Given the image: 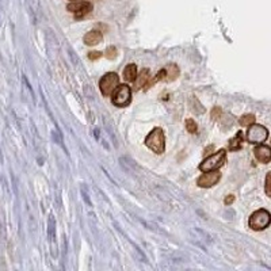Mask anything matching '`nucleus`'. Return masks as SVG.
I'll use <instances>...</instances> for the list:
<instances>
[{"instance_id": "obj_1", "label": "nucleus", "mask_w": 271, "mask_h": 271, "mask_svg": "<svg viewBox=\"0 0 271 271\" xmlns=\"http://www.w3.org/2000/svg\"><path fill=\"white\" fill-rule=\"evenodd\" d=\"M145 145L156 153H163L166 148V136L160 127L153 129L145 139Z\"/></svg>"}, {"instance_id": "obj_2", "label": "nucleus", "mask_w": 271, "mask_h": 271, "mask_svg": "<svg viewBox=\"0 0 271 271\" xmlns=\"http://www.w3.org/2000/svg\"><path fill=\"white\" fill-rule=\"evenodd\" d=\"M271 223V214L265 209H259V210L253 211L252 216L250 217V228L253 230H263L266 229Z\"/></svg>"}, {"instance_id": "obj_3", "label": "nucleus", "mask_w": 271, "mask_h": 271, "mask_svg": "<svg viewBox=\"0 0 271 271\" xmlns=\"http://www.w3.org/2000/svg\"><path fill=\"white\" fill-rule=\"evenodd\" d=\"M225 159H227V152L224 149H220L218 152H216L214 155L206 157L204 162L201 163L199 166V169L202 172H208V171H214V169L220 168L225 163Z\"/></svg>"}, {"instance_id": "obj_4", "label": "nucleus", "mask_w": 271, "mask_h": 271, "mask_svg": "<svg viewBox=\"0 0 271 271\" xmlns=\"http://www.w3.org/2000/svg\"><path fill=\"white\" fill-rule=\"evenodd\" d=\"M118 83H120V78H118L117 73H106V75L101 79V82H99V87H101V91H102L103 95H104V97L111 95L115 91V88L118 87Z\"/></svg>"}, {"instance_id": "obj_5", "label": "nucleus", "mask_w": 271, "mask_h": 271, "mask_svg": "<svg viewBox=\"0 0 271 271\" xmlns=\"http://www.w3.org/2000/svg\"><path fill=\"white\" fill-rule=\"evenodd\" d=\"M269 137V130L262 125L252 124L247 132V141L251 144H262Z\"/></svg>"}, {"instance_id": "obj_6", "label": "nucleus", "mask_w": 271, "mask_h": 271, "mask_svg": "<svg viewBox=\"0 0 271 271\" xmlns=\"http://www.w3.org/2000/svg\"><path fill=\"white\" fill-rule=\"evenodd\" d=\"M130 95H132V90H130L129 85H118L113 92V103L115 106H120V107L127 106L130 103Z\"/></svg>"}, {"instance_id": "obj_7", "label": "nucleus", "mask_w": 271, "mask_h": 271, "mask_svg": "<svg viewBox=\"0 0 271 271\" xmlns=\"http://www.w3.org/2000/svg\"><path fill=\"white\" fill-rule=\"evenodd\" d=\"M66 10L73 12L76 18H82V17H84L85 14H88L92 10V6L88 1H73L71 4H68Z\"/></svg>"}, {"instance_id": "obj_8", "label": "nucleus", "mask_w": 271, "mask_h": 271, "mask_svg": "<svg viewBox=\"0 0 271 271\" xmlns=\"http://www.w3.org/2000/svg\"><path fill=\"white\" fill-rule=\"evenodd\" d=\"M221 179V174L214 169V171H208L206 174H204L197 182V185L199 187H211L218 183V181Z\"/></svg>"}, {"instance_id": "obj_9", "label": "nucleus", "mask_w": 271, "mask_h": 271, "mask_svg": "<svg viewBox=\"0 0 271 271\" xmlns=\"http://www.w3.org/2000/svg\"><path fill=\"white\" fill-rule=\"evenodd\" d=\"M253 153H255V157H256L260 163H263V164L271 162V148L270 146H267V145H258V146L255 148Z\"/></svg>"}, {"instance_id": "obj_10", "label": "nucleus", "mask_w": 271, "mask_h": 271, "mask_svg": "<svg viewBox=\"0 0 271 271\" xmlns=\"http://www.w3.org/2000/svg\"><path fill=\"white\" fill-rule=\"evenodd\" d=\"M102 33L101 31H90V33H87L84 36V43L85 45H88V46H94V45H98V43L102 41Z\"/></svg>"}, {"instance_id": "obj_11", "label": "nucleus", "mask_w": 271, "mask_h": 271, "mask_svg": "<svg viewBox=\"0 0 271 271\" xmlns=\"http://www.w3.org/2000/svg\"><path fill=\"white\" fill-rule=\"evenodd\" d=\"M148 80H149V69H143V72L140 73L139 78H136V80H134V91L140 90L141 87L148 84Z\"/></svg>"}, {"instance_id": "obj_12", "label": "nucleus", "mask_w": 271, "mask_h": 271, "mask_svg": "<svg viewBox=\"0 0 271 271\" xmlns=\"http://www.w3.org/2000/svg\"><path fill=\"white\" fill-rule=\"evenodd\" d=\"M178 76H179V69L175 64H169L166 66V78H164L166 82H174Z\"/></svg>"}, {"instance_id": "obj_13", "label": "nucleus", "mask_w": 271, "mask_h": 271, "mask_svg": "<svg viewBox=\"0 0 271 271\" xmlns=\"http://www.w3.org/2000/svg\"><path fill=\"white\" fill-rule=\"evenodd\" d=\"M124 78L126 82H134L137 78V66L134 64H129L124 71Z\"/></svg>"}, {"instance_id": "obj_14", "label": "nucleus", "mask_w": 271, "mask_h": 271, "mask_svg": "<svg viewBox=\"0 0 271 271\" xmlns=\"http://www.w3.org/2000/svg\"><path fill=\"white\" fill-rule=\"evenodd\" d=\"M48 236H49V241L53 243L54 239H56V221H54V217L50 214L48 220Z\"/></svg>"}, {"instance_id": "obj_15", "label": "nucleus", "mask_w": 271, "mask_h": 271, "mask_svg": "<svg viewBox=\"0 0 271 271\" xmlns=\"http://www.w3.org/2000/svg\"><path fill=\"white\" fill-rule=\"evenodd\" d=\"M241 143H243V133L239 132L233 139L230 140V143H229V148H230V151H237V149H240Z\"/></svg>"}, {"instance_id": "obj_16", "label": "nucleus", "mask_w": 271, "mask_h": 271, "mask_svg": "<svg viewBox=\"0 0 271 271\" xmlns=\"http://www.w3.org/2000/svg\"><path fill=\"white\" fill-rule=\"evenodd\" d=\"M253 122H255V115L253 114H246L240 118L241 126H251Z\"/></svg>"}, {"instance_id": "obj_17", "label": "nucleus", "mask_w": 271, "mask_h": 271, "mask_svg": "<svg viewBox=\"0 0 271 271\" xmlns=\"http://www.w3.org/2000/svg\"><path fill=\"white\" fill-rule=\"evenodd\" d=\"M190 106H191V108H193L194 113H201V114H202V113L205 111V108L201 106V103L195 99V97L191 98V101H190Z\"/></svg>"}, {"instance_id": "obj_18", "label": "nucleus", "mask_w": 271, "mask_h": 271, "mask_svg": "<svg viewBox=\"0 0 271 271\" xmlns=\"http://www.w3.org/2000/svg\"><path fill=\"white\" fill-rule=\"evenodd\" d=\"M186 129L187 132L194 134V133H197V130H198V126H197V124H195L194 120H186Z\"/></svg>"}, {"instance_id": "obj_19", "label": "nucleus", "mask_w": 271, "mask_h": 271, "mask_svg": "<svg viewBox=\"0 0 271 271\" xmlns=\"http://www.w3.org/2000/svg\"><path fill=\"white\" fill-rule=\"evenodd\" d=\"M80 191H82V197H83V199H84L85 204H87L88 206H92V202H91L90 197H88V193H87V187H85V185H82V186H80Z\"/></svg>"}, {"instance_id": "obj_20", "label": "nucleus", "mask_w": 271, "mask_h": 271, "mask_svg": "<svg viewBox=\"0 0 271 271\" xmlns=\"http://www.w3.org/2000/svg\"><path fill=\"white\" fill-rule=\"evenodd\" d=\"M104 125H106V127H107V133L113 137V143H114V145L117 146L118 145V143H117V137H115V133H114V129H113V126H110V124H108L107 120H104Z\"/></svg>"}, {"instance_id": "obj_21", "label": "nucleus", "mask_w": 271, "mask_h": 271, "mask_svg": "<svg viewBox=\"0 0 271 271\" xmlns=\"http://www.w3.org/2000/svg\"><path fill=\"white\" fill-rule=\"evenodd\" d=\"M265 191H266V194L269 195V197H271V171L269 172V174H267V176H266Z\"/></svg>"}, {"instance_id": "obj_22", "label": "nucleus", "mask_w": 271, "mask_h": 271, "mask_svg": "<svg viewBox=\"0 0 271 271\" xmlns=\"http://www.w3.org/2000/svg\"><path fill=\"white\" fill-rule=\"evenodd\" d=\"M104 54H106V57H107L108 60H111V59H115V57H117V49H115L114 46H110V48L106 49Z\"/></svg>"}, {"instance_id": "obj_23", "label": "nucleus", "mask_w": 271, "mask_h": 271, "mask_svg": "<svg viewBox=\"0 0 271 271\" xmlns=\"http://www.w3.org/2000/svg\"><path fill=\"white\" fill-rule=\"evenodd\" d=\"M101 56H102L101 52H91V53H88V59L90 60H98V59H101Z\"/></svg>"}, {"instance_id": "obj_24", "label": "nucleus", "mask_w": 271, "mask_h": 271, "mask_svg": "<svg viewBox=\"0 0 271 271\" xmlns=\"http://www.w3.org/2000/svg\"><path fill=\"white\" fill-rule=\"evenodd\" d=\"M220 115H221V108L214 107V110L211 111V117H213V120H217V118H218Z\"/></svg>"}, {"instance_id": "obj_25", "label": "nucleus", "mask_w": 271, "mask_h": 271, "mask_svg": "<svg viewBox=\"0 0 271 271\" xmlns=\"http://www.w3.org/2000/svg\"><path fill=\"white\" fill-rule=\"evenodd\" d=\"M233 201H235V197H233V195H228V197L225 198V205H230Z\"/></svg>"}]
</instances>
